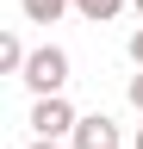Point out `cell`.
Masks as SVG:
<instances>
[{"label":"cell","instance_id":"cell-1","mask_svg":"<svg viewBox=\"0 0 143 149\" xmlns=\"http://www.w3.org/2000/svg\"><path fill=\"white\" fill-rule=\"evenodd\" d=\"M19 81L38 93V100H50V93H62L68 87V50H56V44H44V50H31L25 56V74Z\"/></svg>","mask_w":143,"mask_h":149},{"label":"cell","instance_id":"cell-2","mask_svg":"<svg viewBox=\"0 0 143 149\" xmlns=\"http://www.w3.org/2000/svg\"><path fill=\"white\" fill-rule=\"evenodd\" d=\"M75 106L62 100V93H50V100H38L31 106V130H38V137H75Z\"/></svg>","mask_w":143,"mask_h":149},{"label":"cell","instance_id":"cell-11","mask_svg":"<svg viewBox=\"0 0 143 149\" xmlns=\"http://www.w3.org/2000/svg\"><path fill=\"white\" fill-rule=\"evenodd\" d=\"M131 6H137V19H143V0H131Z\"/></svg>","mask_w":143,"mask_h":149},{"label":"cell","instance_id":"cell-4","mask_svg":"<svg viewBox=\"0 0 143 149\" xmlns=\"http://www.w3.org/2000/svg\"><path fill=\"white\" fill-rule=\"evenodd\" d=\"M68 6H75V0H19V13L31 19V25H56Z\"/></svg>","mask_w":143,"mask_h":149},{"label":"cell","instance_id":"cell-6","mask_svg":"<svg viewBox=\"0 0 143 149\" xmlns=\"http://www.w3.org/2000/svg\"><path fill=\"white\" fill-rule=\"evenodd\" d=\"M75 13H81V19H93V25H106V19H118V13H124V0H75Z\"/></svg>","mask_w":143,"mask_h":149},{"label":"cell","instance_id":"cell-8","mask_svg":"<svg viewBox=\"0 0 143 149\" xmlns=\"http://www.w3.org/2000/svg\"><path fill=\"white\" fill-rule=\"evenodd\" d=\"M124 50H131V62L143 68V31H131V44H124Z\"/></svg>","mask_w":143,"mask_h":149},{"label":"cell","instance_id":"cell-5","mask_svg":"<svg viewBox=\"0 0 143 149\" xmlns=\"http://www.w3.org/2000/svg\"><path fill=\"white\" fill-rule=\"evenodd\" d=\"M25 56H31V50H25L19 37H13V31L0 37V74H25Z\"/></svg>","mask_w":143,"mask_h":149},{"label":"cell","instance_id":"cell-7","mask_svg":"<svg viewBox=\"0 0 143 149\" xmlns=\"http://www.w3.org/2000/svg\"><path fill=\"white\" fill-rule=\"evenodd\" d=\"M124 93H131V106L143 112V74H131V87H124Z\"/></svg>","mask_w":143,"mask_h":149},{"label":"cell","instance_id":"cell-3","mask_svg":"<svg viewBox=\"0 0 143 149\" xmlns=\"http://www.w3.org/2000/svg\"><path fill=\"white\" fill-rule=\"evenodd\" d=\"M75 149H118V124L106 118V112H87V118L75 124V137H68Z\"/></svg>","mask_w":143,"mask_h":149},{"label":"cell","instance_id":"cell-9","mask_svg":"<svg viewBox=\"0 0 143 149\" xmlns=\"http://www.w3.org/2000/svg\"><path fill=\"white\" fill-rule=\"evenodd\" d=\"M31 149H62V143H56V137H38V143H31Z\"/></svg>","mask_w":143,"mask_h":149},{"label":"cell","instance_id":"cell-10","mask_svg":"<svg viewBox=\"0 0 143 149\" xmlns=\"http://www.w3.org/2000/svg\"><path fill=\"white\" fill-rule=\"evenodd\" d=\"M131 149H143V124H137V137H131Z\"/></svg>","mask_w":143,"mask_h":149}]
</instances>
